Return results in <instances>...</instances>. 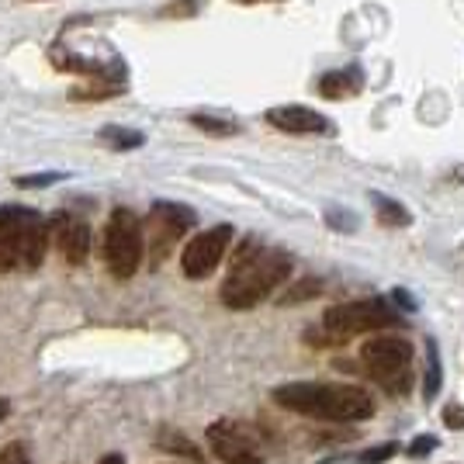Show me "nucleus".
Segmentation results:
<instances>
[{"label": "nucleus", "mask_w": 464, "mask_h": 464, "mask_svg": "<svg viewBox=\"0 0 464 464\" xmlns=\"http://www.w3.org/2000/svg\"><path fill=\"white\" fill-rule=\"evenodd\" d=\"M291 274V256L285 250L260 246L246 239L232 256L229 277L222 285V305L229 309H253L260 305L274 288H281Z\"/></svg>", "instance_id": "obj_1"}, {"label": "nucleus", "mask_w": 464, "mask_h": 464, "mask_svg": "<svg viewBox=\"0 0 464 464\" xmlns=\"http://www.w3.org/2000/svg\"><path fill=\"white\" fill-rule=\"evenodd\" d=\"M274 402L329 423H361L374 416V402L357 385H319V382H291L274 388Z\"/></svg>", "instance_id": "obj_2"}, {"label": "nucleus", "mask_w": 464, "mask_h": 464, "mask_svg": "<svg viewBox=\"0 0 464 464\" xmlns=\"http://www.w3.org/2000/svg\"><path fill=\"white\" fill-rule=\"evenodd\" d=\"M399 323H402V315L388 302H382V298H357V302H343V305L326 309L323 326L309 329L305 340L315 343V347H340V343H347L350 336L399 326Z\"/></svg>", "instance_id": "obj_3"}, {"label": "nucleus", "mask_w": 464, "mask_h": 464, "mask_svg": "<svg viewBox=\"0 0 464 464\" xmlns=\"http://www.w3.org/2000/svg\"><path fill=\"white\" fill-rule=\"evenodd\" d=\"M0 239L11 253L14 267L35 271L49 246V222L35 208H21V205H4L0 208Z\"/></svg>", "instance_id": "obj_4"}, {"label": "nucleus", "mask_w": 464, "mask_h": 464, "mask_svg": "<svg viewBox=\"0 0 464 464\" xmlns=\"http://www.w3.org/2000/svg\"><path fill=\"white\" fill-rule=\"evenodd\" d=\"M361 364L388 395H406L412 385V343L402 336H371L361 347Z\"/></svg>", "instance_id": "obj_5"}, {"label": "nucleus", "mask_w": 464, "mask_h": 464, "mask_svg": "<svg viewBox=\"0 0 464 464\" xmlns=\"http://www.w3.org/2000/svg\"><path fill=\"white\" fill-rule=\"evenodd\" d=\"M142 250H146V236H142V222L136 212L129 208H115L104 229V260L108 271L115 277H132L142 264Z\"/></svg>", "instance_id": "obj_6"}, {"label": "nucleus", "mask_w": 464, "mask_h": 464, "mask_svg": "<svg viewBox=\"0 0 464 464\" xmlns=\"http://www.w3.org/2000/svg\"><path fill=\"white\" fill-rule=\"evenodd\" d=\"M198 222V215L184 205H174V201H156L146 226H142V236H150V250H153V264H160L167 253L174 250V243L191 229Z\"/></svg>", "instance_id": "obj_7"}, {"label": "nucleus", "mask_w": 464, "mask_h": 464, "mask_svg": "<svg viewBox=\"0 0 464 464\" xmlns=\"http://www.w3.org/2000/svg\"><path fill=\"white\" fill-rule=\"evenodd\" d=\"M232 243V226H215V229L198 232L191 243L184 246V256H180V267L191 281H201L222 264V256Z\"/></svg>", "instance_id": "obj_8"}, {"label": "nucleus", "mask_w": 464, "mask_h": 464, "mask_svg": "<svg viewBox=\"0 0 464 464\" xmlns=\"http://www.w3.org/2000/svg\"><path fill=\"white\" fill-rule=\"evenodd\" d=\"M208 444H212L215 458L226 464H264V454L253 440V433L232 420H218L208 426Z\"/></svg>", "instance_id": "obj_9"}, {"label": "nucleus", "mask_w": 464, "mask_h": 464, "mask_svg": "<svg viewBox=\"0 0 464 464\" xmlns=\"http://www.w3.org/2000/svg\"><path fill=\"white\" fill-rule=\"evenodd\" d=\"M49 232H53V239H56L59 253L77 267L87 260V253H91V229H87V222L77 218V215L70 212H59L53 222H49Z\"/></svg>", "instance_id": "obj_10"}, {"label": "nucleus", "mask_w": 464, "mask_h": 464, "mask_svg": "<svg viewBox=\"0 0 464 464\" xmlns=\"http://www.w3.org/2000/svg\"><path fill=\"white\" fill-rule=\"evenodd\" d=\"M267 121L281 132H295V136H312V132H329V118L302 108V104H281L267 111Z\"/></svg>", "instance_id": "obj_11"}, {"label": "nucleus", "mask_w": 464, "mask_h": 464, "mask_svg": "<svg viewBox=\"0 0 464 464\" xmlns=\"http://www.w3.org/2000/svg\"><path fill=\"white\" fill-rule=\"evenodd\" d=\"M361 87H364V73H361V66H343V70H329L326 77L319 80V94L329 97V101H340V97L361 94Z\"/></svg>", "instance_id": "obj_12"}, {"label": "nucleus", "mask_w": 464, "mask_h": 464, "mask_svg": "<svg viewBox=\"0 0 464 464\" xmlns=\"http://www.w3.org/2000/svg\"><path fill=\"white\" fill-rule=\"evenodd\" d=\"M97 139H101L104 146H111L115 153H129V150H139V146L146 142L142 132H136V129H121V125H108V129H101Z\"/></svg>", "instance_id": "obj_13"}, {"label": "nucleus", "mask_w": 464, "mask_h": 464, "mask_svg": "<svg viewBox=\"0 0 464 464\" xmlns=\"http://www.w3.org/2000/svg\"><path fill=\"white\" fill-rule=\"evenodd\" d=\"M374 208H378V222L382 226H392V229H399V226H409L412 222V215L402 201H392V198H382V194H374Z\"/></svg>", "instance_id": "obj_14"}, {"label": "nucleus", "mask_w": 464, "mask_h": 464, "mask_svg": "<svg viewBox=\"0 0 464 464\" xmlns=\"http://www.w3.org/2000/svg\"><path fill=\"white\" fill-rule=\"evenodd\" d=\"M444 382V371H440V350L437 340H426V378H423V399H433L440 392Z\"/></svg>", "instance_id": "obj_15"}, {"label": "nucleus", "mask_w": 464, "mask_h": 464, "mask_svg": "<svg viewBox=\"0 0 464 464\" xmlns=\"http://www.w3.org/2000/svg\"><path fill=\"white\" fill-rule=\"evenodd\" d=\"M156 444L163 447V450H170V454H180V458H188V461H201V450L184 437V433H174V430H163L160 437H156Z\"/></svg>", "instance_id": "obj_16"}, {"label": "nucleus", "mask_w": 464, "mask_h": 464, "mask_svg": "<svg viewBox=\"0 0 464 464\" xmlns=\"http://www.w3.org/2000/svg\"><path fill=\"white\" fill-rule=\"evenodd\" d=\"M191 125L208 132V136H239V125L229 118H215V115H191Z\"/></svg>", "instance_id": "obj_17"}, {"label": "nucleus", "mask_w": 464, "mask_h": 464, "mask_svg": "<svg viewBox=\"0 0 464 464\" xmlns=\"http://www.w3.org/2000/svg\"><path fill=\"white\" fill-rule=\"evenodd\" d=\"M395 450H399V444H378V447H368L361 458H357V464H385L388 458H395Z\"/></svg>", "instance_id": "obj_18"}, {"label": "nucleus", "mask_w": 464, "mask_h": 464, "mask_svg": "<svg viewBox=\"0 0 464 464\" xmlns=\"http://www.w3.org/2000/svg\"><path fill=\"white\" fill-rule=\"evenodd\" d=\"M326 222L333 226V229H347V232L357 229V215L340 212V208H329V212H326Z\"/></svg>", "instance_id": "obj_19"}, {"label": "nucleus", "mask_w": 464, "mask_h": 464, "mask_svg": "<svg viewBox=\"0 0 464 464\" xmlns=\"http://www.w3.org/2000/svg\"><path fill=\"white\" fill-rule=\"evenodd\" d=\"M66 174H32V177H18L14 184H18V188H49V184H56Z\"/></svg>", "instance_id": "obj_20"}, {"label": "nucleus", "mask_w": 464, "mask_h": 464, "mask_svg": "<svg viewBox=\"0 0 464 464\" xmlns=\"http://www.w3.org/2000/svg\"><path fill=\"white\" fill-rule=\"evenodd\" d=\"M0 464H32V461H28L24 444H7L0 450Z\"/></svg>", "instance_id": "obj_21"}, {"label": "nucleus", "mask_w": 464, "mask_h": 464, "mask_svg": "<svg viewBox=\"0 0 464 464\" xmlns=\"http://www.w3.org/2000/svg\"><path fill=\"white\" fill-rule=\"evenodd\" d=\"M315 291H319V281H302V285H298L295 291H288L281 302H285V305H288V302H302V298H309V295H315Z\"/></svg>", "instance_id": "obj_22"}, {"label": "nucleus", "mask_w": 464, "mask_h": 464, "mask_svg": "<svg viewBox=\"0 0 464 464\" xmlns=\"http://www.w3.org/2000/svg\"><path fill=\"white\" fill-rule=\"evenodd\" d=\"M437 450V437H416L412 444H409V454L412 458H426V454H433Z\"/></svg>", "instance_id": "obj_23"}, {"label": "nucleus", "mask_w": 464, "mask_h": 464, "mask_svg": "<svg viewBox=\"0 0 464 464\" xmlns=\"http://www.w3.org/2000/svg\"><path fill=\"white\" fill-rule=\"evenodd\" d=\"M444 423L454 430H464V406H447L444 409Z\"/></svg>", "instance_id": "obj_24"}, {"label": "nucleus", "mask_w": 464, "mask_h": 464, "mask_svg": "<svg viewBox=\"0 0 464 464\" xmlns=\"http://www.w3.org/2000/svg\"><path fill=\"white\" fill-rule=\"evenodd\" d=\"M392 298H395V305H402V309H406V312L416 309V302L409 298V291H402V288H399V291H392Z\"/></svg>", "instance_id": "obj_25"}, {"label": "nucleus", "mask_w": 464, "mask_h": 464, "mask_svg": "<svg viewBox=\"0 0 464 464\" xmlns=\"http://www.w3.org/2000/svg\"><path fill=\"white\" fill-rule=\"evenodd\" d=\"M0 271H18L14 260H11V253H7V246H4V239H0Z\"/></svg>", "instance_id": "obj_26"}, {"label": "nucleus", "mask_w": 464, "mask_h": 464, "mask_svg": "<svg viewBox=\"0 0 464 464\" xmlns=\"http://www.w3.org/2000/svg\"><path fill=\"white\" fill-rule=\"evenodd\" d=\"M101 464H125V458H121V454H104Z\"/></svg>", "instance_id": "obj_27"}, {"label": "nucleus", "mask_w": 464, "mask_h": 464, "mask_svg": "<svg viewBox=\"0 0 464 464\" xmlns=\"http://www.w3.org/2000/svg\"><path fill=\"white\" fill-rule=\"evenodd\" d=\"M7 412H11V402H7V399H0V423L7 420Z\"/></svg>", "instance_id": "obj_28"}, {"label": "nucleus", "mask_w": 464, "mask_h": 464, "mask_svg": "<svg viewBox=\"0 0 464 464\" xmlns=\"http://www.w3.org/2000/svg\"><path fill=\"white\" fill-rule=\"evenodd\" d=\"M246 4H250V0H246Z\"/></svg>", "instance_id": "obj_29"}]
</instances>
